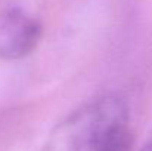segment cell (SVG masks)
<instances>
[{
  "label": "cell",
  "instance_id": "1",
  "mask_svg": "<svg viewBox=\"0 0 152 151\" xmlns=\"http://www.w3.org/2000/svg\"><path fill=\"white\" fill-rule=\"evenodd\" d=\"M129 110L118 95L90 104L66 124L65 151H130Z\"/></svg>",
  "mask_w": 152,
  "mask_h": 151
},
{
  "label": "cell",
  "instance_id": "2",
  "mask_svg": "<svg viewBox=\"0 0 152 151\" xmlns=\"http://www.w3.org/2000/svg\"><path fill=\"white\" fill-rule=\"evenodd\" d=\"M43 36L42 22L21 7L0 12V59L16 61L28 56Z\"/></svg>",
  "mask_w": 152,
  "mask_h": 151
},
{
  "label": "cell",
  "instance_id": "3",
  "mask_svg": "<svg viewBox=\"0 0 152 151\" xmlns=\"http://www.w3.org/2000/svg\"><path fill=\"white\" fill-rule=\"evenodd\" d=\"M142 151H152V144H148V145H146Z\"/></svg>",
  "mask_w": 152,
  "mask_h": 151
}]
</instances>
